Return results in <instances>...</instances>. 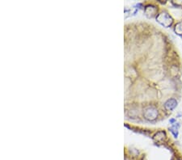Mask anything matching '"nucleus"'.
Wrapping results in <instances>:
<instances>
[{"instance_id":"obj_1","label":"nucleus","mask_w":182,"mask_h":160,"mask_svg":"<svg viewBox=\"0 0 182 160\" xmlns=\"http://www.w3.org/2000/svg\"><path fill=\"white\" fill-rule=\"evenodd\" d=\"M157 21L159 22L160 24L163 26H164L166 28H168L169 26L172 25V19L170 15L166 13V12H162L160 14L157 16Z\"/></svg>"},{"instance_id":"obj_2","label":"nucleus","mask_w":182,"mask_h":160,"mask_svg":"<svg viewBox=\"0 0 182 160\" xmlns=\"http://www.w3.org/2000/svg\"><path fill=\"white\" fill-rule=\"evenodd\" d=\"M145 117L149 120H153L158 116V112L154 108H149L145 112Z\"/></svg>"},{"instance_id":"obj_3","label":"nucleus","mask_w":182,"mask_h":160,"mask_svg":"<svg viewBox=\"0 0 182 160\" xmlns=\"http://www.w3.org/2000/svg\"><path fill=\"white\" fill-rule=\"evenodd\" d=\"M176 104H177L176 100H174V99H171V100H168L165 103V108L168 109V110H172V109H173L176 107Z\"/></svg>"},{"instance_id":"obj_4","label":"nucleus","mask_w":182,"mask_h":160,"mask_svg":"<svg viewBox=\"0 0 182 160\" xmlns=\"http://www.w3.org/2000/svg\"><path fill=\"white\" fill-rule=\"evenodd\" d=\"M156 13V8L153 6H148L146 8V14L150 17H153Z\"/></svg>"},{"instance_id":"obj_5","label":"nucleus","mask_w":182,"mask_h":160,"mask_svg":"<svg viewBox=\"0 0 182 160\" xmlns=\"http://www.w3.org/2000/svg\"><path fill=\"white\" fill-rule=\"evenodd\" d=\"M175 32L177 34L182 35V22H180L175 27Z\"/></svg>"}]
</instances>
